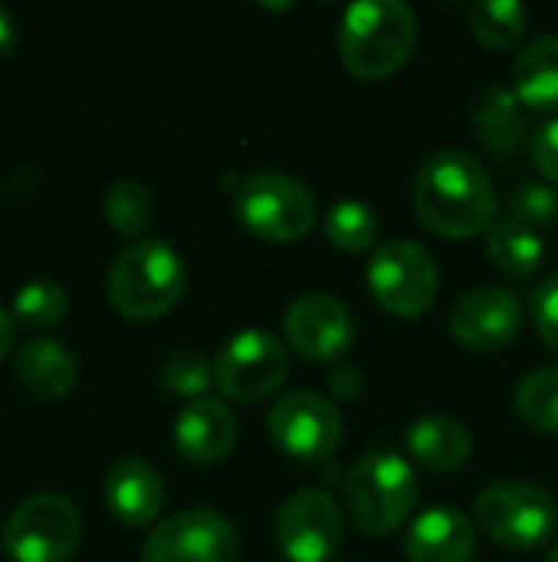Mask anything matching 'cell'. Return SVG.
I'll return each instance as SVG.
<instances>
[{
	"mask_svg": "<svg viewBox=\"0 0 558 562\" xmlns=\"http://www.w3.org/2000/svg\"><path fill=\"white\" fill-rule=\"evenodd\" d=\"M234 211L253 237L270 244H296L319 221L312 191L283 171L247 175L234 191Z\"/></svg>",
	"mask_w": 558,
	"mask_h": 562,
	"instance_id": "5",
	"label": "cell"
},
{
	"mask_svg": "<svg viewBox=\"0 0 558 562\" xmlns=\"http://www.w3.org/2000/svg\"><path fill=\"white\" fill-rule=\"evenodd\" d=\"M477 553V524L454 507H431L405 533L408 562H470Z\"/></svg>",
	"mask_w": 558,
	"mask_h": 562,
	"instance_id": "17",
	"label": "cell"
},
{
	"mask_svg": "<svg viewBox=\"0 0 558 562\" xmlns=\"http://www.w3.org/2000/svg\"><path fill=\"white\" fill-rule=\"evenodd\" d=\"M237 418L220 398H197L187 402L174 422V448L191 464H217L237 445Z\"/></svg>",
	"mask_w": 558,
	"mask_h": 562,
	"instance_id": "16",
	"label": "cell"
},
{
	"mask_svg": "<svg viewBox=\"0 0 558 562\" xmlns=\"http://www.w3.org/2000/svg\"><path fill=\"white\" fill-rule=\"evenodd\" d=\"M467 20H470L474 36L483 46L506 49V46H513L523 36L529 13L516 0H477V3H470Z\"/></svg>",
	"mask_w": 558,
	"mask_h": 562,
	"instance_id": "23",
	"label": "cell"
},
{
	"mask_svg": "<svg viewBox=\"0 0 558 562\" xmlns=\"http://www.w3.org/2000/svg\"><path fill=\"white\" fill-rule=\"evenodd\" d=\"M283 336L303 359L335 362L349 352L355 339V323L342 300L329 293H303L289 303L283 316Z\"/></svg>",
	"mask_w": 558,
	"mask_h": 562,
	"instance_id": "14",
	"label": "cell"
},
{
	"mask_svg": "<svg viewBox=\"0 0 558 562\" xmlns=\"http://www.w3.org/2000/svg\"><path fill=\"white\" fill-rule=\"evenodd\" d=\"M474 524L493 543L510 550H539L553 540L558 507L549 491L526 481H503L474 501Z\"/></svg>",
	"mask_w": 558,
	"mask_h": 562,
	"instance_id": "6",
	"label": "cell"
},
{
	"mask_svg": "<svg viewBox=\"0 0 558 562\" xmlns=\"http://www.w3.org/2000/svg\"><path fill=\"white\" fill-rule=\"evenodd\" d=\"M513 405L529 428L543 435H558V369H536L523 375Z\"/></svg>",
	"mask_w": 558,
	"mask_h": 562,
	"instance_id": "25",
	"label": "cell"
},
{
	"mask_svg": "<svg viewBox=\"0 0 558 562\" xmlns=\"http://www.w3.org/2000/svg\"><path fill=\"white\" fill-rule=\"evenodd\" d=\"M345 537L342 507L316 487L296 491L276 517V547L289 562H329Z\"/></svg>",
	"mask_w": 558,
	"mask_h": 562,
	"instance_id": "12",
	"label": "cell"
},
{
	"mask_svg": "<svg viewBox=\"0 0 558 562\" xmlns=\"http://www.w3.org/2000/svg\"><path fill=\"white\" fill-rule=\"evenodd\" d=\"M513 92L533 112H558V33H543L520 49Z\"/></svg>",
	"mask_w": 558,
	"mask_h": 562,
	"instance_id": "21",
	"label": "cell"
},
{
	"mask_svg": "<svg viewBox=\"0 0 558 562\" xmlns=\"http://www.w3.org/2000/svg\"><path fill=\"white\" fill-rule=\"evenodd\" d=\"M273 445L296 461H329L342 441V415L339 408L309 389H296L289 395H280L266 418Z\"/></svg>",
	"mask_w": 558,
	"mask_h": 562,
	"instance_id": "10",
	"label": "cell"
},
{
	"mask_svg": "<svg viewBox=\"0 0 558 562\" xmlns=\"http://www.w3.org/2000/svg\"><path fill=\"white\" fill-rule=\"evenodd\" d=\"M158 382L168 395H178L187 402L207 398V389L214 385V362H207L197 349H174L161 362Z\"/></svg>",
	"mask_w": 558,
	"mask_h": 562,
	"instance_id": "28",
	"label": "cell"
},
{
	"mask_svg": "<svg viewBox=\"0 0 558 562\" xmlns=\"http://www.w3.org/2000/svg\"><path fill=\"white\" fill-rule=\"evenodd\" d=\"M187 290V270L181 254L164 240L128 244L105 280L109 303L132 323H151L168 316Z\"/></svg>",
	"mask_w": 558,
	"mask_h": 562,
	"instance_id": "3",
	"label": "cell"
},
{
	"mask_svg": "<svg viewBox=\"0 0 558 562\" xmlns=\"http://www.w3.org/2000/svg\"><path fill=\"white\" fill-rule=\"evenodd\" d=\"M418 46V16L401 0H358L339 23V59L365 82L398 72Z\"/></svg>",
	"mask_w": 558,
	"mask_h": 562,
	"instance_id": "2",
	"label": "cell"
},
{
	"mask_svg": "<svg viewBox=\"0 0 558 562\" xmlns=\"http://www.w3.org/2000/svg\"><path fill=\"white\" fill-rule=\"evenodd\" d=\"M289 372L286 346L263 329H243L214 359V385L237 405H257L280 392Z\"/></svg>",
	"mask_w": 558,
	"mask_h": 562,
	"instance_id": "9",
	"label": "cell"
},
{
	"mask_svg": "<svg viewBox=\"0 0 558 562\" xmlns=\"http://www.w3.org/2000/svg\"><path fill=\"white\" fill-rule=\"evenodd\" d=\"M470 125L480 145L500 161H513L529 142L526 105L510 86H500V82H487L477 89L470 102Z\"/></svg>",
	"mask_w": 558,
	"mask_h": 562,
	"instance_id": "15",
	"label": "cell"
},
{
	"mask_svg": "<svg viewBox=\"0 0 558 562\" xmlns=\"http://www.w3.org/2000/svg\"><path fill=\"white\" fill-rule=\"evenodd\" d=\"M529 155H533V165L543 171V178L558 184V119H549L546 125L533 132Z\"/></svg>",
	"mask_w": 558,
	"mask_h": 562,
	"instance_id": "31",
	"label": "cell"
},
{
	"mask_svg": "<svg viewBox=\"0 0 558 562\" xmlns=\"http://www.w3.org/2000/svg\"><path fill=\"white\" fill-rule=\"evenodd\" d=\"M546 562H558V547H553V550L546 553Z\"/></svg>",
	"mask_w": 558,
	"mask_h": 562,
	"instance_id": "35",
	"label": "cell"
},
{
	"mask_svg": "<svg viewBox=\"0 0 558 562\" xmlns=\"http://www.w3.org/2000/svg\"><path fill=\"white\" fill-rule=\"evenodd\" d=\"M16 382L36 395V398H49V402H59L66 398L76 382H79V362L76 356L59 342V339H30L16 349Z\"/></svg>",
	"mask_w": 558,
	"mask_h": 562,
	"instance_id": "19",
	"label": "cell"
},
{
	"mask_svg": "<svg viewBox=\"0 0 558 562\" xmlns=\"http://www.w3.org/2000/svg\"><path fill=\"white\" fill-rule=\"evenodd\" d=\"M418 221L447 240H470L497 224L500 194L480 158L460 148H444L424 158L414 175Z\"/></svg>",
	"mask_w": 558,
	"mask_h": 562,
	"instance_id": "1",
	"label": "cell"
},
{
	"mask_svg": "<svg viewBox=\"0 0 558 562\" xmlns=\"http://www.w3.org/2000/svg\"><path fill=\"white\" fill-rule=\"evenodd\" d=\"M82 537V514L62 494L23 501L3 527V550L16 562H66Z\"/></svg>",
	"mask_w": 558,
	"mask_h": 562,
	"instance_id": "8",
	"label": "cell"
},
{
	"mask_svg": "<svg viewBox=\"0 0 558 562\" xmlns=\"http://www.w3.org/2000/svg\"><path fill=\"white\" fill-rule=\"evenodd\" d=\"M141 562H240V533L217 510H184L148 533Z\"/></svg>",
	"mask_w": 558,
	"mask_h": 562,
	"instance_id": "11",
	"label": "cell"
},
{
	"mask_svg": "<svg viewBox=\"0 0 558 562\" xmlns=\"http://www.w3.org/2000/svg\"><path fill=\"white\" fill-rule=\"evenodd\" d=\"M526 313L513 290L480 286L467 290L451 310V336L470 352H500L523 333Z\"/></svg>",
	"mask_w": 558,
	"mask_h": 562,
	"instance_id": "13",
	"label": "cell"
},
{
	"mask_svg": "<svg viewBox=\"0 0 558 562\" xmlns=\"http://www.w3.org/2000/svg\"><path fill=\"white\" fill-rule=\"evenodd\" d=\"M418 504V477L411 464L391 451L355 461L342 481V514L365 537H391Z\"/></svg>",
	"mask_w": 558,
	"mask_h": 562,
	"instance_id": "4",
	"label": "cell"
},
{
	"mask_svg": "<svg viewBox=\"0 0 558 562\" xmlns=\"http://www.w3.org/2000/svg\"><path fill=\"white\" fill-rule=\"evenodd\" d=\"M529 310H533V326H536L539 339L558 356V273L539 283Z\"/></svg>",
	"mask_w": 558,
	"mask_h": 562,
	"instance_id": "30",
	"label": "cell"
},
{
	"mask_svg": "<svg viewBox=\"0 0 558 562\" xmlns=\"http://www.w3.org/2000/svg\"><path fill=\"white\" fill-rule=\"evenodd\" d=\"M487 257L510 277H529L543 267L546 244L533 227L513 217H497V224L487 231Z\"/></svg>",
	"mask_w": 558,
	"mask_h": 562,
	"instance_id": "22",
	"label": "cell"
},
{
	"mask_svg": "<svg viewBox=\"0 0 558 562\" xmlns=\"http://www.w3.org/2000/svg\"><path fill=\"white\" fill-rule=\"evenodd\" d=\"M20 43V30H16V20L10 16L7 7H0V59H7Z\"/></svg>",
	"mask_w": 558,
	"mask_h": 562,
	"instance_id": "33",
	"label": "cell"
},
{
	"mask_svg": "<svg viewBox=\"0 0 558 562\" xmlns=\"http://www.w3.org/2000/svg\"><path fill=\"white\" fill-rule=\"evenodd\" d=\"M408 448L421 468L444 474L457 471L470 458L474 438L470 428L454 415H424L408 428Z\"/></svg>",
	"mask_w": 558,
	"mask_h": 562,
	"instance_id": "20",
	"label": "cell"
},
{
	"mask_svg": "<svg viewBox=\"0 0 558 562\" xmlns=\"http://www.w3.org/2000/svg\"><path fill=\"white\" fill-rule=\"evenodd\" d=\"M102 211H105V221L122 237H141L151 227V221H155V198H151V191L141 181L122 178V181H115L105 191Z\"/></svg>",
	"mask_w": 558,
	"mask_h": 562,
	"instance_id": "24",
	"label": "cell"
},
{
	"mask_svg": "<svg viewBox=\"0 0 558 562\" xmlns=\"http://www.w3.org/2000/svg\"><path fill=\"white\" fill-rule=\"evenodd\" d=\"M506 217L526 224V227H546V224H556L558 221V191L553 181H520L513 191H510V201H506Z\"/></svg>",
	"mask_w": 558,
	"mask_h": 562,
	"instance_id": "29",
	"label": "cell"
},
{
	"mask_svg": "<svg viewBox=\"0 0 558 562\" xmlns=\"http://www.w3.org/2000/svg\"><path fill=\"white\" fill-rule=\"evenodd\" d=\"M66 310H69V296H66L62 283L39 277V280H30V283H23L16 290L10 316H13L16 326L36 333V329L56 326L66 316Z\"/></svg>",
	"mask_w": 558,
	"mask_h": 562,
	"instance_id": "26",
	"label": "cell"
},
{
	"mask_svg": "<svg viewBox=\"0 0 558 562\" xmlns=\"http://www.w3.org/2000/svg\"><path fill=\"white\" fill-rule=\"evenodd\" d=\"M365 280H368L375 303L398 319L424 316L434 306L437 286H441V273H437L431 250L414 240L378 244L372 250Z\"/></svg>",
	"mask_w": 558,
	"mask_h": 562,
	"instance_id": "7",
	"label": "cell"
},
{
	"mask_svg": "<svg viewBox=\"0 0 558 562\" xmlns=\"http://www.w3.org/2000/svg\"><path fill=\"white\" fill-rule=\"evenodd\" d=\"M322 231L332 247H339L345 254H358L375 244L378 221H375L372 207L362 201H335L322 217Z\"/></svg>",
	"mask_w": 558,
	"mask_h": 562,
	"instance_id": "27",
	"label": "cell"
},
{
	"mask_svg": "<svg viewBox=\"0 0 558 562\" xmlns=\"http://www.w3.org/2000/svg\"><path fill=\"white\" fill-rule=\"evenodd\" d=\"M329 392L335 398H345V402L358 398L362 395V375H358V369L349 366V362H335L332 372H329Z\"/></svg>",
	"mask_w": 558,
	"mask_h": 562,
	"instance_id": "32",
	"label": "cell"
},
{
	"mask_svg": "<svg viewBox=\"0 0 558 562\" xmlns=\"http://www.w3.org/2000/svg\"><path fill=\"white\" fill-rule=\"evenodd\" d=\"M13 352V316L0 310V362Z\"/></svg>",
	"mask_w": 558,
	"mask_h": 562,
	"instance_id": "34",
	"label": "cell"
},
{
	"mask_svg": "<svg viewBox=\"0 0 558 562\" xmlns=\"http://www.w3.org/2000/svg\"><path fill=\"white\" fill-rule=\"evenodd\" d=\"M102 497L118 524L148 527L158 520V514L164 507V484H161V474L148 461L125 458L109 468Z\"/></svg>",
	"mask_w": 558,
	"mask_h": 562,
	"instance_id": "18",
	"label": "cell"
}]
</instances>
